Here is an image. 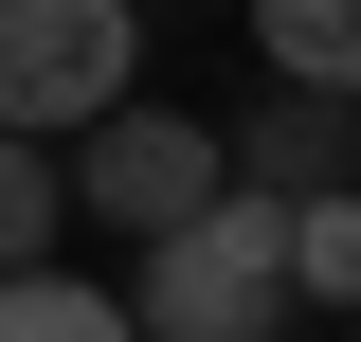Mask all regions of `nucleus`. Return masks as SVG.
Listing matches in <instances>:
<instances>
[{
	"label": "nucleus",
	"instance_id": "obj_1",
	"mask_svg": "<svg viewBox=\"0 0 361 342\" xmlns=\"http://www.w3.org/2000/svg\"><path fill=\"white\" fill-rule=\"evenodd\" d=\"M127 342H289L307 324V289H289V216L271 198H199L180 234H145L127 253Z\"/></svg>",
	"mask_w": 361,
	"mask_h": 342
},
{
	"label": "nucleus",
	"instance_id": "obj_2",
	"mask_svg": "<svg viewBox=\"0 0 361 342\" xmlns=\"http://www.w3.org/2000/svg\"><path fill=\"white\" fill-rule=\"evenodd\" d=\"M145 90V0H0V127L73 144Z\"/></svg>",
	"mask_w": 361,
	"mask_h": 342
},
{
	"label": "nucleus",
	"instance_id": "obj_3",
	"mask_svg": "<svg viewBox=\"0 0 361 342\" xmlns=\"http://www.w3.org/2000/svg\"><path fill=\"white\" fill-rule=\"evenodd\" d=\"M54 163H73V216H109L127 253H145V234H180L199 198H235V163H217V108H145V90L109 108V127H73Z\"/></svg>",
	"mask_w": 361,
	"mask_h": 342
},
{
	"label": "nucleus",
	"instance_id": "obj_4",
	"mask_svg": "<svg viewBox=\"0 0 361 342\" xmlns=\"http://www.w3.org/2000/svg\"><path fill=\"white\" fill-rule=\"evenodd\" d=\"M217 163H235V198H361V108L343 90H253V108H235L217 127Z\"/></svg>",
	"mask_w": 361,
	"mask_h": 342
},
{
	"label": "nucleus",
	"instance_id": "obj_5",
	"mask_svg": "<svg viewBox=\"0 0 361 342\" xmlns=\"http://www.w3.org/2000/svg\"><path fill=\"white\" fill-rule=\"evenodd\" d=\"M253 54H271V90H343L361 108V0H253Z\"/></svg>",
	"mask_w": 361,
	"mask_h": 342
},
{
	"label": "nucleus",
	"instance_id": "obj_6",
	"mask_svg": "<svg viewBox=\"0 0 361 342\" xmlns=\"http://www.w3.org/2000/svg\"><path fill=\"white\" fill-rule=\"evenodd\" d=\"M54 234H73V163H54V144H18V127H0V270H37Z\"/></svg>",
	"mask_w": 361,
	"mask_h": 342
},
{
	"label": "nucleus",
	"instance_id": "obj_7",
	"mask_svg": "<svg viewBox=\"0 0 361 342\" xmlns=\"http://www.w3.org/2000/svg\"><path fill=\"white\" fill-rule=\"evenodd\" d=\"M0 342H127V306L73 270H0Z\"/></svg>",
	"mask_w": 361,
	"mask_h": 342
},
{
	"label": "nucleus",
	"instance_id": "obj_8",
	"mask_svg": "<svg viewBox=\"0 0 361 342\" xmlns=\"http://www.w3.org/2000/svg\"><path fill=\"white\" fill-rule=\"evenodd\" d=\"M289 289H307V306H361V198H289Z\"/></svg>",
	"mask_w": 361,
	"mask_h": 342
},
{
	"label": "nucleus",
	"instance_id": "obj_9",
	"mask_svg": "<svg viewBox=\"0 0 361 342\" xmlns=\"http://www.w3.org/2000/svg\"><path fill=\"white\" fill-rule=\"evenodd\" d=\"M343 342H361V306H343Z\"/></svg>",
	"mask_w": 361,
	"mask_h": 342
}]
</instances>
